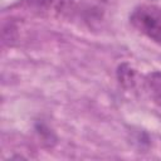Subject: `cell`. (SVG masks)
I'll return each mask as SVG.
<instances>
[{
	"mask_svg": "<svg viewBox=\"0 0 161 161\" xmlns=\"http://www.w3.org/2000/svg\"><path fill=\"white\" fill-rule=\"evenodd\" d=\"M117 79L125 88H132L136 82V72L130 64L122 63L117 69Z\"/></svg>",
	"mask_w": 161,
	"mask_h": 161,
	"instance_id": "cell-4",
	"label": "cell"
},
{
	"mask_svg": "<svg viewBox=\"0 0 161 161\" xmlns=\"http://www.w3.org/2000/svg\"><path fill=\"white\" fill-rule=\"evenodd\" d=\"M135 29L153 43L161 45V9L153 5L137 6L130 15Z\"/></svg>",
	"mask_w": 161,
	"mask_h": 161,
	"instance_id": "cell-1",
	"label": "cell"
},
{
	"mask_svg": "<svg viewBox=\"0 0 161 161\" xmlns=\"http://www.w3.org/2000/svg\"><path fill=\"white\" fill-rule=\"evenodd\" d=\"M29 4L34 11L48 18L62 16L68 11V0H29Z\"/></svg>",
	"mask_w": 161,
	"mask_h": 161,
	"instance_id": "cell-2",
	"label": "cell"
},
{
	"mask_svg": "<svg viewBox=\"0 0 161 161\" xmlns=\"http://www.w3.org/2000/svg\"><path fill=\"white\" fill-rule=\"evenodd\" d=\"M145 89L152 102L161 107V72H152L146 75Z\"/></svg>",
	"mask_w": 161,
	"mask_h": 161,
	"instance_id": "cell-3",
	"label": "cell"
},
{
	"mask_svg": "<svg viewBox=\"0 0 161 161\" xmlns=\"http://www.w3.org/2000/svg\"><path fill=\"white\" fill-rule=\"evenodd\" d=\"M3 33H9V35H4L3 36L4 40H5V43L13 45L16 42V39H18V29H16V26L14 24L10 23V24L5 25L4 29H3Z\"/></svg>",
	"mask_w": 161,
	"mask_h": 161,
	"instance_id": "cell-5",
	"label": "cell"
}]
</instances>
